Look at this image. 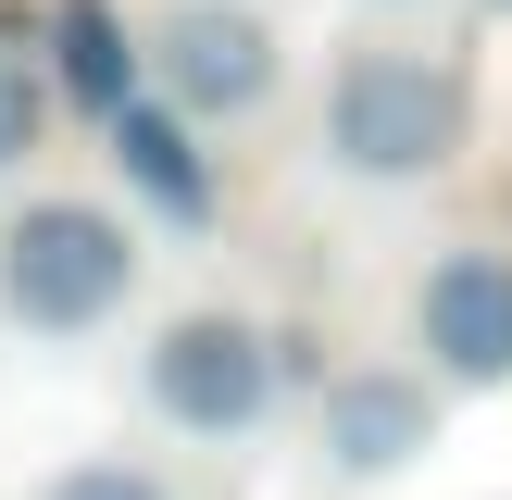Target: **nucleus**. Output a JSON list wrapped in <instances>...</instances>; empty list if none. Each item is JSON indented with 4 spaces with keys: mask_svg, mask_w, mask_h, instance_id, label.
Instances as JSON below:
<instances>
[{
    "mask_svg": "<svg viewBox=\"0 0 512 500\" xmlns=\"http://www.w3.org/2000/svg\"><path fill=\"white\" fill-rule=\"evenodd\" d=\"M475 138V75L413 38H350L325 75V163L350 188H438Z\"/></svg>",
    "mask_w": 512,
    "mask_h": 500,
    "instance_id": "obj_1",
    "label": "nucleus"
},
{
    "mask_svg": "<svg viewBox=\"0 0 512 500\" xmlns=\"http://www.w3.org/2000/svg\"><path fill=\"white\" fill-rule=\"evenodd\" d=\"M288 375H300V338L263 325V313H238V300H188V313H163L150 350H138L150 425H175V438H200V450L263 438L275 400H288Z\"/></svg>",
    "mask_w": 512,
    "mask_h": 500,
    "instance_id": "obj_2",
    "label": "nucleus"
},
{
    "mask_svg": "<svg viewBox=\"0 0 512 500\" xmlns=\"http://www.w3.org/2000/svg\"><path fill=\"white\" fill-rule=\"evenodd\" d=\"M138 225L113 213V200H25L13 225H0V313L25 325V338H100V325L138 300Z\"/></svg>",
    "mask_w": 512,
    "mask_h": 500,
    "instance_id": "obj_3",
    "label": "nucleus"
},
{
    "mask_svg": "<svg viewBox=\"0 0 512 500\" xmlns=\"http://www.w3.org/2000/svg\"><path fill=\"white\" fill-rule=\"evenodd\" d=\"M138 63H150V100H175L188 125H238V113H263L288 88V38L250 0H175L138 38Z\"/></svg>",
    "mask_w": 512,
    "mask_h": 500,
    "instance_id": "obj_4",
    "label": "nucleus"
},
{
    "mask_svg": "<svg viewBox=\"0 0 512 500\" xmlns=\"http://www.w3.org/2000/svg\"><path fill=\"white\" fill-rule=\"evenodd\" d=\"M413 350L438 388H512V250L450 238L413 275Z\"/></svg>",
    "mask_w": 512,
    "mask_h": 500,
    "instance_id": "obj_5",
    "label": "nucleus"
},
{
    "mask_svg": "<svg viewBox=\"0 0 512 500\" xmlns=\"http://www.w3.org/2000/svg\"><path fill=\"white\" fill-rule=\"evenodd\" d=\"M438 413H450V388L425 363H350L313 400V450H325L338 488H375V475H413L438 450Z\"/></svg>",
    "mask_w": 512,
    "mask_h": 500,
    "instance_id": "obj_6",
    "label": "nucleus"
},
{
    "mask_svg": "<svg viewBox=\"0 0 512 500\" xmlns=\"http://www.w3.org/2000/svg\"><path fill=\"white\" fill-rule=\"evenodd\" d=\"M100 138H113V175H125V200H138V213H163L175 238H200V225H213V150H200V125L175 113V100L138 88Z\"/></svg>",
    "mask_w": 512,
    "mask_h": 500,
    "instance_id": "obj_7",
    "label": "nucleus"
},
{
    "mask_svg": "<svg viewBox=\"0 0 512 500\" xmlns=\"http://www.w3.org/2000/svg\"><path fill=\"white\" fill-rule=\"evenodd\" d=\"M38 63H50V100H75L88 125H113L125 100L150 88L138 25H125L113 0H50V13H38Z\"/></svg>",
    "mask_w": 512,
    "mask_h": 500,
    "instance_id": "obj_8",
    "label": "nucleus"
},
{
    "mask_svg": "<svg viewBox=\"0 0 512 500\" xmlns=\"http://www.w3.org/2000/svg\"><path fill=\"white\" fill-rule=\"evenodd\" d=\"M50 138V63H38V13H0V175Z\"/></svg>",
    "mask_w": 512,
    "mask_h": 500,
    "instance_id": "obj_9",
    "label": "nucleus"
},
{
    "mask_svg": "<svg viewBox=\"0 0 512 500\" xmlns=\"http://www.w3.org/2000/svg\"><path fill=\"white\" fill-rule=\"evenodd\" d=\"M38 500H175V488H163L150 463H125V450H88V463H63Z\"/></svg>",
    "mask_w": 512,
    "mask_h": 500,
    "instance_id": "obj_10",
    "label": "nucleus"
},
{
    "mask_svg": "<svg viewBox=\"0 0 512 500\" xmlns=\"http://www.w3.org/2000/svg\"><path fill=\"white\" fill-rule=\"evenodd\" d=\"M375 13H425V0H375Z\"/></svg>",
    "mask_w": 512,
    "mask_h": 500,
    "instance_id": "obj_11",
    "label": "nucleus"
},
{
    "mask_svg": "<svg viewBox=\"0 0 512 500\" xmlns=\"http://www.w3.org/2000/svg\"><path fill=\"white\" fill-rule=\"evenodd\" d=\"M488 13H512V0H488Z\"/></svg>",
    "mask_w": 512,
    "mask_h": 500,
    "instance_id": "obj_12",
    "label": "nucleus"
}]
</instances>
